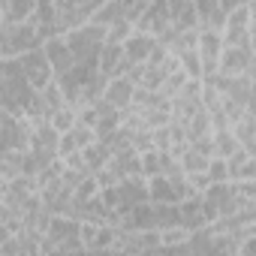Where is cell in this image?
Instances as JSON below:
<instances>
[{"mask_svg": "<svg viewBox=\"0 0 256 256\" xmlns=\"http://www.w3.org/2000/svg\"><path fill=\"white\" fill-rule=\"evenodd\" d=\"M136 84L130 82V78H112L108 82V90H106V102L108 106H114L118 112H126V108H133V100H136Z\"/></svg>", "mask_w": 256, "mask_h": 256, "instance_id": "10", "label": "cell"}, {"mask_svg": "<svg viewBox=\"0 0 256 256\" xmlns=\"http://www.w3.org/2000/svg\"><path fill=\"white\" fill-rule=\"evenodd\" d=\"M250 22L256 24V4H250Z\"/></svg>", "mask_w": 256, "mask_h": 256, "instance_id": "30", "label": "cell"}, {"mask_svg": "<svg viewBox=\"0 0 256 256\" xmlns=\"http://www.w3.org/2000/svg\"><path fill=\"white\" fill-rule=\"evenodd\" d=\"M250 52H253V58H256V24L250 28Z\"/></svg>", "mask_w": 256, "mask_h": 256, "instance_id": "28", "label": "cell"}, {"mask_svg": "<svg viewBox=\"0 0 256 256\" xmlns=\"http://www.w3.org/2000/svg\"><path fill=\"white\" fill-rule=\"evenodd\" d=\"M181 226L190 229V232H202L208 229V217H205V205H202V196H193L187 202H181Z\"/></svg>", "mask_w": 256, "mask_h": 256, "instance_id": "11", "label": "cell"}, {"mask_svg": "<svg viewBox=\"0 0 256 256\" xmlns=\"http://www.w3.org/2000/svg\"><path fill=\"white\" fill-rule=\"evenodd\" d=\"M214 148L220 160H232L241 151V142L235 136V130H214Z\"/></svg>", "mask_w": 256, "mask_h": 256, "instance_id": "15", "label": "cell"}, {"mask_svg": "<svg viewBox=\"0 0 256 256\" xmlns=\"http://www.w3.org/2000/svg\"><path fill=\"white\" fill-rule=\"evenodd\" d=\"M139 157H142V172H145V178L163 175V154H160V151H148V154H139Z\"/></svg>", "mask_w": 256, "mask_h": 256, "instance_id": "24", "label": "cell"}, {"mask_svg": "<svg viewBox=\"0 0 256 256\" xmlns=\"http://www.w3.org/2000/svg\"><path fill=\"white\" fill-rule=\"evenodd\" d=\"M160 238H163V247H184V244H190L193 232L184 226H172V229H163Z\"/></svg>", "mask_w": 256, "mask_h": 256, "instance_id": "22", "label": "cell"}, {"mask_svg": "<svg viewBox=\"0 0 256 256\" xmlns=\"http://www.w3.org/2000/svg\"><path fill=\"white\" fill-rule=\"evenodd\" d=\"M250 28H253V22H250V4H241L229 16V22H226V30H223L226 46H250Z\"/></svg>", "mask_w": 256, "mask_h": 256, "instance_id": "4", "label": "cell"}, {"mask_svg": "<svg viewBox=\"0 0 256 256\" xmlns=\"http://www.w3.org/2000/svg\"><path fill=\"white\" fill-rule=\"evenodd\" d=\"M208 178H211V184H232L229 163H226V160H220V157H214V160H211V166H208Z\"/></svg>", "mask_w": 256, "mask_h": 256, "instance_id": "25", "label": "cell"}, {"mask_svg": "<svg viewBox=\"0 0 256 256\" xmlns=\"http://www.w3.org/2000/svg\"><path fill=\"white\" fill-rule=\"evenodd\" d=\"M154 214H157V229H172V226H181V205H154Z\"/></svg>", "mask_w": 256, "mask_h": 256, "instance_id": "20", "label": "cell"}, {"mask_svg": "<svg viewBox=\"0 0 256 256\" xmlns=\"http://www.w3.org/2000/svg\"><path fill=\"white\" fill-rule=\"evenodd\" d=\"M187 133H190V142L205 139V136H214V120H211V114H208L205 108L196 112V114L187 120Z\"/></svg>", "mask_w": 256, "mask_h": 256, "instance_id": "16", "label": "cell"}, {"mask_svg": "<svg viewBox=\"0 0 256 256\" xmlns=\"http://www.w3.org/2000/svg\"><path fill=\"white\" fill-rule=\"evenodd\" d=\"M18 64H22V70H24V78H28V84L40 94V90H46L48 84H54V66L48 64V58H46V52L42 48H34V52H28V54H22L18 58Z\"/></svg>", "mask_w": 256, "mask_h": 256, "instance_id": "1", "label": "cell"}, {"mask_svg": "<svg viewBox=\"0 0 256 256\" xmlns=\"http://www.w3.org/2000/svg\"><path fill=\"white\" fill-rule=\"evenodd\" d=\"M124 12H126V4H120V0H108V4H100V10L94 12L90 24H100V28H114L118 22H124Z\"/></svg>", "mask_w": 256, "mask_h": 256, "instance_id": "13", "label": "cell"}, {"mask_svg": "<svg viewBox=\"0 0 256 256\" xmlns=\"http://www.w3.org/2000/svg\"><path fill=\"white\" fill-rule=\"evenodd\" d=\"M187 82H190V78H187V72H184V70L169 72V76H166V84H163V94H166L169 100H175V96L187 88Z\"/></svg>", "mask_w": 256, "mask_h": 256, "instance_id": "23", "label": "cell"}, {"mask_svg": "<svg viewBox=\"0 0 256 256\" xmlns=\"http://www.w3.org/2000/svg\"><path fill=\"white\" fill-rule=\"evenodd\" d=\"M42 52H46L48 64L54 66V76H64V72H70V70L76 66L66 36H52V40H46V42H42Z\"/></svg>", "mask_w": 256, "mask_h": 256, "instance_id": "7", "label": "cell"}, {"mask_svg": "<svg viewBox=\"0 0 256 256\" xmlns=\"http://www.w3.org/2000/svg\"><path fill=\"white\" fill-rule=\"evenodd\" d=\"M154 48H157V40H154V36H148V34H139V30H136L130 40L124 42V58L130 60L133 66H145Z\"/></svg>", "mask_w": 256, "mask_h": 256, "instance_id": "9", "label": "cell"}, {"mask_svg": "<svg viewBox=\"0 0 256 256\" xmlns=\"http://www.w3.org/2000/svg\"><path fill=\"white\" fill-rule=\"evenodd\" d=\"M34 0H0V24H28L36 16Z\"/></svg>", "mask_w": 256, "mask_h": 256, "instance_id": "8", "label": "cell"}, {"mask_svg": "<svg viewBox=\"0 0 256 256\" xmlns=\"http://www.w3.org/2000/svg\"><path fill=\"white\" fill-rule=\"evenodd\" d=\"M18 253H22V235H4L0 256H18Z\"/></svg>", "mask_w": 256, "mask_h": 256, "instance_id": "26", "label": "cell"}, {"mask_svg": "<svg viewBox=\"0 0 256 256\" xmlns=\"http://www.w3.org/2000/svg\"><path fill=\"white\" fill-rule=\"evenodd\" d=\"M136 30L139 34H148V36H154L157 42L172 30V18H169V0H154V4L145 10V16L139 18V24H136Z\"/></svg>", "mask_w": 256, "mask_h": 256, "instance_id": "3", "label": "cell"}, {"mask_svg": "<svg viewBox=\"0 0 256 256\" xmlns=\"http://www.w3.org/2000/svg\"><path fill=\"white\" fill-rule=\"evenodd\" d=\"M247 78L256 84V58H253V64H250V70H247Z\"/></svg>", "mask_w": 256, "mask_h": 256, "instance_id": "29", "label": "cell"}, {"mask_svg": "<svg viewBox=\"0 0 256 256\" xmlns=\"http://www.w3.org/2000/svg\"><path fill=\"white\" fill-rule=\"evenodd\" d=\"M169 18L175 34H199V12L190 0H169Z\"/></svg>", "mask_w": 256, "mask_h": 256, "instance_id": "6", "label": "cell"}, {"mask_svg": "<svg viewBox=\"0 0 256 256\" xmlns=\"http://www.w3.org/2000/svg\"><path fill=\"white\" fill-rule=\"evenodd\" d=\"M250 64H253V52H250V46H226L223 60H220V76L241 78V76H247Z\"/></svg>", "mask_w": 256, "mask_h": 256, "instance_id": "5", "label": "cell"}, {"mask_svg": "<svg viewBox=\"0 0 256 256\" xmlns=\"http://www.w3.org/2000/svg\"><path fill=\"white\" fill-rule=\"evenodd\" d=\"M148 199H151V205H178L175 187H172V181L166 175L148 178Z\"/></svg>", "mask_w": 256, "mask_h": 256, "instance_id": "12", "label": "cell"}, {"mask_svg": "<svg viewBox=\"0 0 256 256\" xmlns=\"http://www.w3.org/2000/svg\"><path fill=\"white\" fill-rule=\"evenodd\" d=\"M120 64H124V46L106 42V46H102V52H100V72H102V76H108V78H114V76H118V70H120Z\"/></svg>", "mask_w": 256, "mask_h": 256, "instance_id": "14", "label": "cell"}, {"mask_svg": "<svg viewBox=\"0 0 256 256\" xmlns=\"http://www.w3.org/2000/svg\"><path fill=\"white\" fill-rule=\"evenodd\" d=\"M235 136H238V142H241V148H250V145H256V114H244L235 126Z\"/></svg>", "mask_w": 256, "mask_h": 256, "instance_id": "18", "label": "cell"}, {"mask_svg": "<svg viewBox=\"0 0 256 256\" xmlns=\"http://www.w3.org/2000/svg\"><path fill=\"white\" fill-rule=\"evenodd\" d=\"M52 120V126L60 133V136H66V133H72L76 126H78V108H72V106H66L64 112H58L54 118H48Z\"/></svg>", "mask_w": 256, "mask_h": 256, "instance_id": "19", "label": "cell"}, {"mask_svg": "<svg viewBox=\"0 0 256 256\" xmlns=\"http://www.w3.org/2000/svg\"><path fill=\"white\" fill-rule=\"evenodd\" d=\"M208 166H211V160L208 157H202V154H196L193 148L184 154V160H181V169H184V175L187 178H193V175H205L208 172Z\"/></svg>", "mask_w": 256, "mask_h": 256, "instance_id": "21", "label": "cell"}, {"mask_svg": "<svg viewBox=\"0 0 256 256\" xmlns=\"http://www.w3.org/2000/svg\"><path fill=\"white\" fill-rule=\"evenodd\" d=\"M40 100H42V108H46V118H54L58 112H64V108H66V96L60 94V88H58V82H54V84H48L46 90H40Z\"/></svg>", "mask_w": 256, "mask_h": 256, "instance_id": "17", "label": "cell"}, {"mask_svg": "<svg viewBox=\"0 0 256 256\" xmlns=\"http://www.w3.org/2000/svg\"><path fill=\"white\" fill-rule=\"evenodd\" d=\"M241 256H256V235L241 241Z\"/></svg>", "mask_w": 256, "mask_h": 256, "instance_id": "27", "label": "cell"}, {"mask_svg": "<svg viewBox=\"0 0 256 256\" xmlns=\"http://www.w3.org/2000/svg\"><path fill=\"white\" fill-rule=\"evenodd\" d=\"M223 52H226V40H223V34L199 30V58H202V66H205V78H214V76L220 72ZM205 78H202V82H205Z\"/></svg>", "mask_w": 256, "mask_h": 256, "instance_id": "2", "label": "cell"}]
</instances>
